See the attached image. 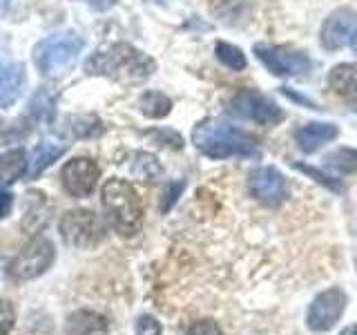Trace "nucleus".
Instances as JSON below:
<instances>
[{
  "label": "nucleus",
  "instance_id": "obj_1",
  "mask_svg": "<svg viewBox=\"0 0 357 335\" xmlns=\"http://www.w3.org/2000/svg\"><path fill=\"white\" fill-rule=\"evenodd\" d=\"M195 148L208 159H259L261 150L252 137L219 119H206L192 130Z\"/></svg>",
  "mask_w": 357,
  "mask_h": 335
},
{
  "label": "nucleus",
  "instance_id": "obj_2",
  "mask_svg": "<svg viewBox=\"0 0 357 335\" xmlns=\"http://www.w3.org/2000/svg\"><path fill=\"white\" fill-rule=\"evenodd\" d=\"M154 61L128 43H114L94 52L85 61V72L94 76H107L121 83L145 81L154 72Z\"/></svg>",
  "mask_w": 357,
  "mask_h": 335
},
{
  "label": "nucleus",
  "instance_id": "obj_3",
  "mask_svg": "<svg viewBox=\"0 0 357 335\" xmlns=\"http://www.w3.org/2000/svg\"><path fill=\"white\" fill-rule=\"evenodd\" d=\"M100 204L107 215L109 226L121 237H134L143 226V204L139 193L126 179H109L100 190Z\"/></svg>",
  "mask_w": 357,
  "mask_h": 335
},
{
  "label": "nucleus",
  "instance_id": "obj_4",
  "mask_svg": "<svg viewBox=\"0 0 357 335\" xmlns=\"http://www.w3.org/2000/svg\"><path fill=\"white\" fill-rule=\"evenodd\" d=\"M83 47V38L72 31L52 34L33 47V65L43 76H63L70 67H74Z\"/></svg>",
  "mask_w": 357,
  "mask_h": 335
},
{
  "label": "nucleus",
  "instance_id": "obj_5",
  "mask_svg": "<svg viewBox=\"0 0 357 335\" xmlns=\"http://www.w3.org/2000/svg\"><path fill=\"white\" fill-rule=\"evenodd\" d=\"M56 260V248L47 237H33L14 260L7 264V273L16 282H29L50 271Z\"/></svg>",
  "mask_w": 357,
  "mask_h": 335
},
{
  "label": "nucleus",
  "instance_id": "obj_6",
  "mask_svg": "<svg viewBox=\"0 0 357 335\" xmlns=\"http://www.w3.org/2000/svg\"><path fill=\"white\" fill-rule=\"evenodd\" d=\"M61 237L74 248H94L105 237V226L92 210H67L59 223Z\"/></svg>",
  "mask_w": 357,
  "mask_h": 335
},
{
  "label": "nucleus",
  "instance_id": "obj_7",
  "mask_svg": "<svg viewBox=\"0 0 357 335\" xmlns=\"http://www.w3.org/2000/svg\"><path fill=\"white\" fill-rule=\"evenodd\" d=\"M349 304V297L340 286H331L310 302L306 313V327L312 333H326L337 324Z\"/></svg>",
  "mask_w": 357,
  "mask_h": 335
},
{
  "label": "nucleus",
  "instance_id": "obj_8",
  "mask_svg": "<svg viewBox=\"0 0 357 335\" xmlns=\"http://www.w3.org/2000/svg\"><path fill=\"white\" fill-rule=\"evenodd\" d=\"M230 105L234 110V114H239L241 119L255 121L266 128L279 126V123L284 121V110L279 107L273 98L257 92V89H241V92L232 96Z\"/></svg>",
  "mask_w": 357,
  "mask_h": 335
},
{
  "label": "nucleus",
  "instance_id": "obj_9",
  "mask_svg": "<svg viewBox=\"0 0 357 335\" xmlns=\"http://www.w3.org/2000/svg\"><path fill=\"white\" fill-rule=\"evenodd\" d=\"M98 177H100L98 165L89 156H76V159L67 161L61 170V181L65 193L76 199H85L92 195L98 184Z\"/></svg>",
  "mask_w": 357,
  "mask_h": 335
},
{
  "label": "nucleus",
  "instance_id": "obj_10",
  "mask_svg": "<svg viewBox=\"0 0 357 335\" xmlns=\"http://www.w3.org/2000/svg\"><path fill=\"white\" fill-rule=\"evenodd\" d=\"M255 54L259 59L268 72L275 76H299L310 72V61L308 56L297 54V52H288L284 47H277V45H255Z\"/></svg>",
  "mask_w": 357,
  "mask_h": 335
},
{
  "label": "nucleus",
  "instance_id": "obj_11",
  "mask_svg": "<svg viewBox=\"0 0 357 335\" xmlns=\"http://www.w3.org/2000/svg\"><path fill=\"white\" fill-rule=\"evenodd\" d=\"M248 190L257 201H261L266 206L284 204L290 195L286 177L279 172L277 168H271V165L257 168L248 179Z\"/></svg>",
  "mask_w": 357,
  "mask_h": 335
},
{
  "label": "nucleus",
  "instance_id": "obj_12",
  "mask_svg": "<svg viewBox=\"0 0 357 335\" xmlns=\"http://www.w3.org/2000/svg\"><path fill=\"white\" fill-rule=\"evenodd\" d=\"M355 14L351 9H335L321 25V47L328 52L342 50L353 36Z\"/></svg>",
  "mask_w": 357,
  "mask_h": 335
},
{
  "label": "nucleus",
  "instance_id": "obj_13",
  "mask_svg": "<svg viewBox=\"0 0 357 335\" xmlns=\"http://www.w3.org/2000/svg\"><path fill=\"white\" fill-rule=\"evenodd\" d=\"M337 134H340V130L335 123L312 121V123H306V126H301L295 132V141H297L301 152L312 154V152H317L321 145H326L333 139H337Z\"/></svg>",
  "mask_w": 357,
  "mask_h": 335
},
{
  "label": "nucleus",
  "instance_id": "obj_14",
  "mask_svg": "<svg viewBox=\"0 0 357 335\" xmlns=\"http://www.w3.org/2000/svg\"><path fill=\"white\" fill-rule=\"evenodd\" d=\"M22 85H25V70H22V65H0V110L9 107L14 100H18Z\"/></svg>",
  "mask_w": 357,
  "mask_h": 335
},
{
  "label": "nucleus",
  "instance_id": "obj_15",
  "mask_svg": "<svg viewBox=\"0 0 357 335\" xmlns=\"http://www.w3.org/2000/svg\"><path fill=\"white\" fill-rule=\"evenodd\" d=\"M109 324L96 311H76L67 318V335H107Z\"/></svg>",
  "mask_w": 357,
  "mask_h": 335
},
{
  "label": "nucleus",
  "instance_id": "obj_16",
  "mask_svg": "<svg viewBox=\"0 0 357 335\" xmlns=\"http://www.w3.org/2000/svg\"><path fill=\"white\" fill-rule=\"evenodd\" d=\"M328 85L337 96L357 103V65L355 63H342L335 65L328 74Z\"/></svg>",
  "mask_w": 357,
  "mask_h": 335
},
{
  "label": "nucleus",
  "instance_id": "obj_17",
  "mask_svg": "<svg viewBox=\"0 0 357 335\" xmlns=\"http://www.w3.org/2000/svg\"><path fill=\"white\" fill-rule=\"evenodd\" d=\"M65 152H67V145H63V143L40 141V143L36 145V148L31 150L29 163H27V177H29V179L40 177L54 161H59Z\"/></svg>",
  "mask_w": 357,
  "mask_h": 335
},
{
  "label": "nucleus",
  "instance_id": "obj_18",
  "mask_svg": "<svg viewBox=\"0 0 357 335\" xmlns=\"http://www.w3.org/2000/svg\"><path fill=\"white\" fill-rule=\"evenodd\" d=\"M27 154L22 150H9L0 154V188L11 186L27 172Z\"/></svg>",
  "mask_w": 357,
  "mask_h": 335
},
{
  "label": "nucleus",
  "instance_id": "obj_19",
  "mask_svg": "<svg viewBox=\"0 0 357 335\" xmlns=\"http://www.w3.org/2000/svg\"><path fill=\"white\" fill-rule=\"evenodd\" d=\"M63 132L72 139H92L103 134V123L92 114H83V117H67Z\"/></svg>",
  "mask_w": 357,
  "mask_h": 335
},
{
  "label": "nucleus",
  "instance_id": "obj_20",
  "mask_svg": "<svg viewBox=\"0 0 357 335\" xmlns=\"http://www.w3.org/2000/svg\"><path fill=\"white\" fill-rule=\"evenodd\" d=\"M139 107L145 117L150 119H163L170 114L172 110V100L167 98L163 92H156V89H148V92H143L141 100H139Z\"/></svg>",
  "mask_w": 357,
  "mask_h": 335
},
{
  "label": "nucleus",
  "instance_id": "obj_21",
  "mask_svg": "<svg viewBox=\"0 0 357 335\" xmlns=\"http://www.w3.org/2000/svg\"><path fill=\"white\" fill-rule=\"evenodd\" d=\"M132 174L141 179V181H156L161 174H163V168L159 163L154 154H148V152H137L134 154V161L130 165Z\"/></svg>",
  "mask_w": 357,
  "mask_h": 335
},
{
  "label": "nucleus",
  "instance_id": "obj_22",
  "mask_svg": "<svg viewBox=\"0 0 357 335\" xmlns=\"http://www.w3.org/2000/svg\"><path fill=\"white\" fill-rule=\"evenodd\" d=\"M215 54L217 59L228 67V70H234V72H241L245 70V54L237 47V45H230V43H217L215 45Z\"/></svg>",
  "mask_w": 357,
  "mask_h": 335
},
{
  "label": "nucleus",
  "instance_id": "obj_23",
  "mask_svg": "<svg viewBox=\"0 0 357 335\" xmlns=\"http://www.w3.org/2000/svg\"><path fill=\"white\" fill-rule=\"evenodd\" d=\"M29 114L33 121H52L54 117V107H56V98L45 92V89H40L38 94H33L31 100H29Z\"/></svg>",
  "mask_w": 357,
  "mask_h": 335
},
{
  "label": "nucleus",
  "instance_id": "obj_24",
  "mask_svg": "<svg viewBox=\"0 0 357 335\" xmlns=\"http://www.w3.org/2000/svg\"><path fill=\"white\" fill-rule=\"evenodd\" d=\"M326 163L331 168H335L337 172H344V174H349V172H355L357 170V150L353 148H340V150H335L326 156Z\"/></svg>",
  "mask_w": 357,
  "mask_h": 335
},
{
  "label": "nucleus",
  "instance_id": "obj_25",
  "mask_svg": "<svg viewBox=\"0 0 357 335\" xmlns=\"http://www.w3.org/2000/svg\"><path fill=\"white\" fill-rule=\"evenodd\" d=\"M183 190H185V181L183 179H174V181H167L165 188H163V195H161V212L165 215V212H170L174 208V204L178 201V197L183 195Z\"/></svg>",
  "mask_w": 357,
  "mask_h": 335
},
{
  "label": "nucleus",
  "instance_id": "obj_26",
  "mask_svg": "<svg viewBox=\"0 0 357 335\" xmlns=\"http://www.w3.org/2000/svg\"><path fill=\"white\" fill-rule=\"evenodd\" d=\"M150 137L154 139V143L167 145V148H172V150H181L183 148L181 134L174 132V130H154V132H150Z\"/></svg>",
  "mask_w": 357,
  "mask_h": 335
},
{
  "label": "nucleus",
  "instance_id": "obj_27",
  "mask_svg": "<svg viewBox=\"0 0 357 335\" xmlns=\"http://www.w3.org/2000/svg\"><path fill=\"white\" fill-rule=\"evenodd\" d=\"M16 324V311L11 306V302L0 297V335H9Z\"/></svg>",
  "mask_w": 357,
  "mask_h": 335
},
{
  "label": "nucleus",
  "instance_id": "obj_28",
  "mask_svg": "<svg viewBox=\"0 0 357 335\" xmlns=\"http://www.w3.org/2000/svg\"><path fill=\"white\" fill-rule=\"evenodd\" d=\"M297 170H301V172H304V174L312 177V179H315V181H317V184H321V186H326V188L335 190V193H340V190H342L340 181H335L333 177L324 174L321 170H317V168H312V165H304V163H297Z\"/></svg>",
  "mask_w": 357,
  "mask_h": 335
},
{
  "label": "nucleus",
  "instance_id": "obj_29",
  "mask_svg": "<svg viewBox=\"0 0 357 335\" xmlns=\"http://www.w3.org/2000/svg\"><path fill=\"white\" fill-rule=\"evenodd\" d=\"M134 333H137V335H161L163 329H161V322L156 320V318H152V315H141L137 320Z\"/></svg>",
  "mask_w": 357,
  "mask_h": 335
},
{
  "label": "nucleus",
  "instance_id": "obj_30",
  "mask_svg": "<svg viewBox=\"0 0 357 335\" xmlns=\"http://www.w3.org/2000/svg\"><path fill=\"white\" fill-rule=\"evenodd\" d=\"M185 335H223V331L215 320H197Z\"/></svg>",
  "mask_w": 357,
  "mask_h": 335
},
{
  "label": "nucleus",
  "instance_id": "obj_31",
  "mask_svg": "<svg viewBox=\"0 0 357 335\" xmlns=\"http://www.w3.org/2000/svg\"><path fill=\"white\" fill-rule=\"evenodd\" d=\"M11 208H14V195L7 193V190H0V219H5Z\"/></svg>",
  "mask_w": 357,
  "mask_h": 335
},
{
  "label": "nucleus",
  "instance_id": "obj_32",
  "mask_svg": "<svg viewBox=\"0 0 357 335\" xmlns=\"http://www.w3.org/2000/svg\"><path fill=\"white\" fill-rule=\"evenodd\" d=\"M87 3L92 5L94 9H98V11H105V9H109V7H114L116 0H87Z\"/></svg>",
  "mask_w": 357,
  "mask_h": 335
},
{
  "label": "nucleus",
  "instance_id": "obj_33",
  "mask_svg": "<svg viewBox=\"0 0 357 335\" xmlns=\"http://www.w3.org/2000/svg\"><path fill=\"white\" fill-rule=\"evenodd\" d=\"M340 335H357V324H351V327H346Z\"/></svg>",
  "mask_w": 357,
  "mask_h": 335
},
{
  "label": "nucleus",
  "instance_id": "obj_34",
  "mask_svg": "<svg viewBox=\"0 0 357 335\" xmlns=\"http://www.w3.org/2000/svg\"><path fill=\"white\" fill-rule=\"evenodd\" d=\"M7 9H9V0H0V18L7 14Z\"/></svg>",
  "mask_w": 357,
  "mask_h": 335
},
{
  "label": "nucleus",
  "instance_id": "obj_35",
  "mask_svg": "<svg viewBox=\"0 0 357 335\" xmlns=\"http://www.w3.org/2000/svg\"><path fill=\"white\" fill-rule=\"evenodd\" d=\"M351 47H353V52L357 54V29L353 31V36H351Z\"/></svg>",
  "mask_w": 357,
  "mask_h": 335
},
{
  "label": "nucleus",
  "instance_id": "obj_36",
  "mask_svg": "<svg viewBox=\"0 0 357 335\" xmlns=\"http://www.w3.org/2000/svg\"><path fill=\"white\" fill-rule=\"evenodd\" d=\"M150 3H156V5H165L167 0H150Z\"/></svg>",
  "mask_w": 357,
  "mask_h": 335
},
{
  "label": "nucleus",
  "instance_id": "obj_37",
  "mask_svg": "<svg viewBox=\"0 0 357 335\" xmlns=\"http://www.w3.org/2000/svg\"><path fill=\"white\" fill-rule=\"evenodd\" d=\"M3 264H5V262H3V257H0V268H3Z\"/></svg>",
  "mask_w": 357,
  "mask_h": 335
}]
</instances>
